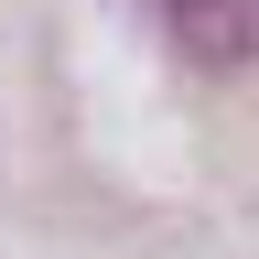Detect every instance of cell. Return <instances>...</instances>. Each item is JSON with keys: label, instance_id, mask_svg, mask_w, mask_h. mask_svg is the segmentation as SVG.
Masks as SVG:
<instances>
[{"label": "cell", "instance_id": "6da1fadb", "mask_svg": "<svg viewBox=\"0 0 259 259\" xmlns=\"http://www.w3.org/2000/svg\"><path fill=\"white\" fill-rule=\"evenodd\" d=\"M162 32L194 54V65H259V0H162Z\"/></svg>", "mask_w": 259, "mask_h": 259}]
</instances>
